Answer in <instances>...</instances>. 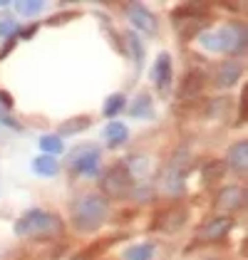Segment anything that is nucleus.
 I'll list each match as a JSON object with an SVG mask.
<instances>
[{"label":"nucleus","instance_id":"obj_1","mask_svg":"<svg viewBox=\"0 0 248 260\" xmlns=\"http://www.w3.org/2000/svg\"><path fill=\"white\" fill-rule=\"evenodd\" d=\"M109 213V203L100 193H87L72 203V223L80 231H97Z\"/></svg>","mask_w":248,"mask_h":260},{"label":"nucleus","instance_id":"obj_2","mask_svg":"<svg viewBox=\"0 0 248 260\" xmlns=\"http://www.w3.org/2000/svg\"><path fill=\"white\" fill-rule=\"evenodd\" d=\"M15 233L22 238H52L62 233V220L55 213H47L42 208H33L22 213L15 223Z\"/></svg>","mask_w":248,"mask_h":260},{"label":"nucleus","instance_id":"obj_3","mask_svg":"<svg viewBox=\"0 0 248 260\" xmlns=\"http://www.w3.org/2000/svg\"><path fill=\"white\" fill-rule=\"evenodd\" d=\"M191 164L194 161H191L189 149L174 151V156L169 159L164 174H162V183H164V191L169 196H176V193L184 191V179H186V174L191 171Z\"/></svg>","mask_w":248,"mask_h":260},{"label":"nucleus","instance_id":"obj_4","mask_svg":"<svg viewBox=\"0 0 248 260\" xmlns=\"http://www.w3.org/2000/svg\"><path fill=\"white\" fill-rule=\"evenodd\" d=\"M100 186L109 199H127L134 191V176L127 169V164H114L104 171Z\"/></svg>","mask_w":248,"mask_h":260},{"label":"nucleus","instance_id":"obj_5","mask_svg":"<svg viewBox=\"0 0 248 260\" xmlns=\"http://www.w3.org/2000/svg\"><path fill=\"white\" fill-rule=\"evenodd\" d=\"M70 166L75 174L95 176L100 169V149L95 144H80L70 151Z\"/></svg>","mask_w":248,"mask_h":260},{"label":"nucleus","instance_id":"obj_6","mask_svg":"<svg viewBox=\"0 0 248 260\" xmlns=\"http://www.w3.org/2000/svg\"><path fill=\"white\" fill-rule=\"evenodd\" d=\"M127 18L129 22L137 27V30H142L146 35H154L157 32V18H154V13L144 8L142 3H132V5H127Z\"/></svg>","mask_w":248,"mask_h":260},{"label":"nucleus","instance_id":"obj_7","mask_svg":"<svg viewBox=\"0 0 248 260\" xmlns=\"http://www.w3.org/2000/svg\"><path fill=\"white\" fill-rule=\"evenodd\" d=\"M224 35V52L226 55H241L246 47V27L241 22H231L226 27H221Z\"/></svg>","mask_w":248,"mask_h":260},{"label":"nucleus","instance_id":"obj_8","mask_svg":"<svg viewBox=\"0 0 248 260\" xmlns=\"http://www.w3.org/2000/svg\"><path fill=\"white\" fill-rule=\"evenodd\" d=\"M243 199H246V191L241 186H226V188L219 191V196L213 201V208L224 211V213H233L243 206Z\"/></svg>","mask_w":248,"mask_h":260},{"label":"nucleus","instance_id":"obj_9","mask_svg":"<svg viewBox=\"0 0 248 260\" xmlns=\"http://www.w3.org/2000/svg\"><path fill=\"white\" fill-rule=\"evenodd\" d=\"M231 228H233V218H228V216H216V218H208L206 223L199 228V238L201 240H219V238H224Z\"/></svg>","mask_w":248,"mask_h":260},{"label":"nucleus","instance_id":"obj_10","mask_svg":"<svg viewBox=\"0 0 248 260\" xmlns=\"http://www.w3.org/2000/svg\"><path fill=\"white\" fill-rule=\"evenodd\" d=\"M238 77H241V64H238V60H224V62H219V67H216L213 82H216V87L226 89V87H233L238 82Z\"/></svg>","mask_w":248,"mask_h":260},{"label":"nucleus","instance_id":"obj_11","mask_svg":"<svg viewBox=\"0 0 248 260\" xmlns=\"http://www.w3.org/2000/svg\"><path fill=\"white\" fill-rule=\"evenodd\" d=\"M154 80H157V87L166 92L169 87H171V80H174V75H171V57L162 52L157 62H154Z\"/></svg>","mask_w":248,"mask_h":260},{"label":"nucleus","instance_id":"obj_12","mask_svg":"<svg viewBox=\"0 0 248 260\" xmlns=\"http://www.w3.org/2000/svg\"><path fill=\"white\" fill-rule=\"evenodd\" d=\"M231 171H236V174H243L248 166V144L243 139L236 141L231 149H228V164H226Z\"/></svg>","mask_w":248,"mask_h":260},{"label":"nucleus","instance_id":"obj_13","mask_svg":"<svg viewBox=\"0 0 248 260\" xmlns=\"http://www.w3.org/2000/svg\"><path fill=\"white\" fill-rule=\"evenodd\" d=\"M186 223V208L184 206H174V208H169L166 213H162L159 216V228L162 231H166V233H171V231H179L181 225Z\"/></svg>","mask_w":248,"mask_h":260},{"label":"nucleus","instance_id":"obj_14","mask_svg":"<svg viewBox=\"0 0 248 260\" xmlns=\"http://www.w3.org/2000/svg\"><path fill=\"white\" fill-rule=\"evenodd\" d=\"M104 139H107L109 149H117V146H122L124 141L129 139V129L124 126L122 121H109L107 129H104Z\"/></svg>","mask_w":248,"mask_h":260},{"label":"nucleus","instance_id":"obj_15","mask_svg":"<svg viewBox=\"0 0 248 260\" xmlns=\"http://www.w3.org/2000/svg\"><path fill=\"white\" fill-rule=\"evenodd\" d=\"M201 87H204V80H201V75L199 72H189L181 82V89H179V97L184 102L194 100V97H199V92H201Z\"/></svg>","mask_w":248,"mask_h":260},{"label":"nucleus","instance_id":"obj_16","mask_svg":"<svg viewBox=\"0 0 248 260\" xmlns=\"http://www.w3.org/2000/svg\"><path fill=\"white\" fill-rule=\"evenodd\" d=\"M33 171L38 174V176H55L57 171H60V164L55 156H47V154H42L38 159L33 161Z\"/></svg>","mask_w":248,"mask_h":260},{"label":"nucleus","instance_id":"obj_17","mask_svg":"<svg viewBox=\"0 0 248 260\" xmlns=\"http://www.w3.org/2000/svg\"><path fill=\"white\" fill-rule=\"evenodd\" d=\"M124 260H151L154 258V245L151 243H139V245H132L122 253Z\"/></svg>","mask_w":248,"mask_h":260},{"label":"nucleus","instance_id":"obj_18","mask_svg":"<svg viewBox=\"0 0 248 260\" xmlns=\"http://www.w3.org/2000/svg\"><path fill=\"white\" fill-rule=\"evenodd\" d=\"M92 121L89 117H75V119H67L65 124H60V137H70V134H80L89 126Z\"/></svg>","mask_w":248,"mask_h":260},{"label":"nucleus","instance_id":"obj_19","mask_svg":"<svg viewBox=\"0 0 248 260\" xmlns=\"http://www.w3.org/2000/svg\"><path fill=\"white\" fill-rule=\"evenodd\" d=\"M199 42H201V47H206L211 52H224V35H221V30L199 35Z\"/></svg>","mask_w":248,"mask_h":260},{"label":"nucleus","instance_id":"obj_20","mask_svg":"<svg viewBox=\"0 0 248 260\" xmlns=\"http://www.w3.org/2000/svg\"><path fill=\"white\" fill-rule=\"evenodd\" d=\"M13 8H15V13H20V15L35 18L42 8H45V3H42V0H15Z\"/></svg>","mask_w":248,"mask_h":260},{"label":"nucleus","instance_id":"obj_21","mask_svg":"<svg viewBox=\"0 0 248 260\" xmlns=\"http://www.w3.org/2000/svg\"><path fill=\"white\" fill-rule=\"evenodd\" d=\"M129 114H132V117H149V114H151V97H149L146 92H142L137 100L132 102Z\"/></svg>","mask_w":248,"mask_h":260},{"label":"nucleus","instance_id":"obj_22","mask_svg":"<svg viewBox=\"0 0 248 260\" xmlns=\"http://www.w3.org/2000/svg\"><path fill=\"white\" fill-rule=\"evenodd\" d=\"M40 149L47 154V156H57V154H62V139L60 137H55V134H45L40 139Z\"/></svg>","mask_w":248,"mask_h":260},{"label":"nucleus","instance_id":"obj_23","mask_svg":"<svg viewBox=\"0 0 248 260\" xmlns=\"http://www.w3.org/2000/svg\"><path fill=\"white\" fill-rule=\"evenodd\" d=\"M124 40H127V45H129V52H132L134 62H137V64H142V62H144V45H142V40H139L134 32H127V35H124Z\"/></svg>","mask_w":248,"mask_h":260},{"label":"nucleus","instance_id":"obj_24","mask_svg":"<svg viewBox=\"0 0 248 260\" xmlns=\"http://www.w3.org/2000/svg\"><path fill=\"white\" fill-rule=\"evenodd\" d=\"M224 171H226V164H224V161H208L206 166H204V181H206V183L219 181L224 176Z\"/></svg>","mask_w":248,"mask_h":260},{"label":"nucleus","instance_id":"obj_25","mask_svg":"<svg viewBox=\"0 0 248 260\" xmlns=\"http://www.w3.org/2000/svg\"><path fill=\"white\" fill-rule=\"evenodd\" d=\"M124 109V94H112V97H107L104 102V117H117L119 112Z\"/></svg>","mask_w":248,"mask_h":260},{"label":"nucleus","instance_id":"obj_26","mask_svg":"<svg viewBox=\"0 0 248 260\" xmlns=\"http://www.w3.org/2000/svg\"><path fill=\"white\" fill-rule=\"evenodd\" d=\"M18 32V22L13 18H0V38H15Z\"/></svg>","mask_w":248,"mask_h":260},{"label":"nucleus","instance_id":"obj_27","mask_svg":"<svg viewBox=\"0 0 248 260\" xmlns=\"http://www.w3.org/2000/svg\"><path fill=\"white\" fill-rule=\"evenodd\" d=\"M0 100H3V104H8V107L13 104V100H10V94H8V92H0Z\"/></svg>","mask_w":248,"mask_h":260},{"label":"nucleus","instance_id":"obj_28","mask_svg":"<svg viewBox=\"0 0 248 260\" xmlns=\"http://www.w3.org/2000/svg\"><path fill=\"white\" fill-rule=\"evenodd\" d=\"M35 30H38V25H30V27H27V30H25V32H22V38H30V35H33V32H35Z\"/></svg>","mask_w":248,"mask_h":260}]
</instances>
